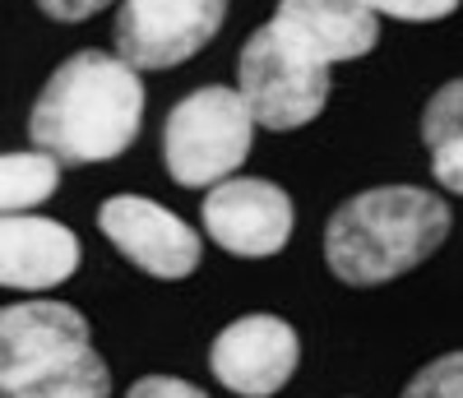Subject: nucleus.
Segmentation results:
<instances>
[{"instance_id": "2eb2a0df", "label": "nucleus", "mask_w": 463, "mask_h": 398, "mask_svg": "<svg viewBox=\"0 0 463 398\" xmlns=\"http://www.w3.org/2000/svg\"><path fill=\"white\" fill-rule=\"evenodd\" d=\"M371 14H390V19H408V24H431L458 10V0H362Z\"/></svg>"}, {"instance_id": "ddd939ff", "label": "nucleus", "mask_w": 463, "mask_h": 398, "mask_svg": "<svg viewBox=\"0 0 463 398\" xmlns=\"http://www.w3.org/2000/svg\"><path fill=\"white\" fill-rule=\"evenodd\" d=\"M61 185V157L52 153H5L0 163V209L5 218H19L24 209H37Z\"/></svg>"}, {"instance_id": "f8f14e48", "label": "nucleus", "mask_w": 463, "mask_h": 398, "mask_svg": "<svg viewBox=\"0 0 463 398\" xmlns=\"http://www.w3.org/2000/svg\"><path fill=\"white\" fill-rule=\"evenodd\" d=\"M421 144L431 153V172L445 190L463 194V79H449L421 111Z\"/></svg>"}, {"instance_id": "7ed1b4c3", "label": "nucleus", "mask_w": 463, "mask_h": 398, "mask_svg": "<svg viewBox=\"0 0 463 398\" xmlns=\"http://www.w3.org/2000/svg\"><path fill=\"white\" fill-rule=\"evenodd\" d=\"M0 398H111L89 320L65 301L0 310Z\"/></svg>"}, {"instance_id": "39448f33", "label": "nucleus", "mask_w": 463, "mask_h": 398, "mask_svg": "<svg viewBox=\"0 0 463 398\" xmlns=\"http://www.w3.org/2000/svg\"><path fill=\"white\" fill-rule=\"evenodd\" d=\"M237 93L264 130L311 126L329 102V65L306 56L279 24L250 33L237 61Z\"/></svg>"}, {"instance_id": "4468645a", "label": "nucleus", "mask_w": 463, "mask_h": 398, "mask_svg": "<svg viewBox=\"0 0 463 398\" xmlns=\"http://www.w3.org/2000/svg\"><path fill=\"white\" fill-rule=\"evenodd\" d=\"M403 398H463V352H445L431 366H421Z\"/></svg>"}, {"instance_id": "423d86ee", "label": "nucleus", "mask_w": 463, "mask_h": 398, "mask_svg": "<svg viewBox=\"0 0 463 398\" xmlns=\"http://www.w3.org/2000/svg\"><path fill=\"white\" fill-rule=\"evenodd\" d=\"M222 14L227 0H126L116 14V52L135 70H172L213 43Z\"/></svg>"}, {"instance_id": "20e7f679", "label": "nucleus", "mask_w": 463, "mask_h": 398, "mask_svg": "<svg viewBox=\"0 0 463 398\" xmlns=\"http://www.w3.org/2000/svg\"><path fill=\"white\" fill-rule=\"evenodd\" d=\"M255 126L260 121L250 116L237 89L209 84L181 98L163 126V157H167L172 181L190 190L232 181V172L250 157Z\"/></svg>"}, {"instance_id": "0eeeda50", "label": "nucleus", "mask_w": 463, "mask_h": 398, "mask_svg": "<svg viewBox=\"0 0 463 398\" xmlns=\"http://www.w3.org/2000/svg\"><path fill=\"white\" fill-rule=\"evenodd\" d=\"M200 218H204V232L213 236V246H222L227 255L269 260L292 236V199L274 181L232 176L209 190Z\"/></svg>"}, {"instance_id": "f257e3e1", "label": "nucleus", "mask_w": 463, "mask_h": 398, "mask_svg": "<svg viewBox=\"0 0 463 398\" xmlns=\"http://www.w3.org/2000/svg\"><path fill=\"white\" fill-rule=\"evenodd\" d=\"M144 121L139 70L107 52H74L37 93L28 135L61 163L121 157Z\"/></svg>"}, {"instance_id": "f03ea898", "label": "nucleus", "mask_w": 463, "mask_h": 398, "mask_svg": "<svg viewBox=\"0 0 463 398\" xmlns=\"http://www.w3.org/2000/svg\"><path fill=\"white\" fill-rule=\"evenodd\" d=\"M449 236L445 199L417 185H375L334 209L325 227V260L353 288L394 283L431 260Z\"/></svg>"}, {"instance_id": "f3484780", "label": "nucleus", "mask_w": 463, "mask_h": 398, "mask_svg": "<svg viewBox=\"0 0 463 398\" xmlns=\"http://www.w3.org/2000/svg\"><path fill=\"white\" fill-rule=\"evenodd\" d=\"M102 5H111V0H37V10L61 19V24H80V19L98 14Z\"/></svg>"}, {"instance_id": "9b49d317", "label": "nucleus", "mask_w": 463, "mask_h": 398, "mask_svg": "<svg viewBox=\"0 0 463 398\" xmlns=\"http://www.w3.org/2000/svg\"><path fill=\"white\" fill-rule=\"evenodd\" d=\"M274 24L320 65L357 61L380 43V24L362 0H279Z\"/></svg>"}, {"instance_id": "1a4fd4ad", "label": "nucleus", "mask_w": 463, "mask_h": 398, "mask_svg": "<svg viewBox=\"0 0 463 398\" xmlns=\"http://www.w3.org/2000/svg\"><path fill=\"white\" fill-rule=\"evenodd\" d=\"M98 227L135 269L153 278H185L200 269V255H204L200 232L181 223L172 209H163L158 199L116 194L98 209Z\"/></svg>"}, {"instance_id": "dca6fc26", "label": "nucleus", "mask_w": 463, "mask_h": 398, "mask_svg": "<svg viewBox=\"0 0 463 398\" xmlns=\"http://www.w3.org/2000/svg\"><path fill=\"white\" fill-rule=\"evenodd\" d=\"M126 398H209V393L195 389L190 380H176V375H144L130 384Z\"/></svg>"}, {"instance_id": "6e6552de", "label": "nucleus", "mask_w": 463, "mask_h": 398, "mask_svg": "<svg viewBox=\"0 0 463 398\" xmlns=\"http://www.w3.org/2000/svg\"><path fill=\"white\" fill-rule=\"evenodd\" d=\"M297 329L279 315H241L232 320L213 347H209V371L227 393L241 398H274L297 375Z\"/></svg>"}, {"instance_id": "9d476101", "label": "nucleus", "mask_w": 463, "mask_h": 398, "mask_svg": "<svg viewBox=\"0 0 463 398\" xmlns=\"http://www.w3.org/2000/svg\"><path fill=\"white\" fill-rule=\"evenodd\" d=\"M80 269V236L56 218L19 213L0 223V283L14 292L56 288Z\"/></svg>"}]
</instances>
